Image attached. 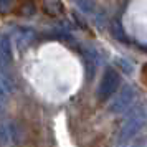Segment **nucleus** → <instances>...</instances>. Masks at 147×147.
Returning a JSON list of instances; mask_svg holds the SVG:
<instances>
[{
	"label": "nucleus",
	"instance_id": "nucleus-1",
	"mask_svg": "<svg viewBox=\"0 0 147 147\" xmlns=\"http://www.w3.org/2000/svg\"><path fill=\"white\" fill-rule=\"evenodd\" d=\"M147 124V109L146 106L142 107H134L131 113L127 114V119L119 131V144L127 142L134 139L137 134L142 131V127Z\"/></svg>",
	"mask_w": 147,
	"mask_h": 147
},
{
	"label": "nucleus",
	"instance_id": "nucleus-8",
	"mask_svg": "<svg viewBox=\"0 0 147 147\" xmlns=\"http://www.w3.org/2000/svg\"><path fill=\"white\" fill-rule=\"evenodd\" d=\"M8 137H10V134H8V129L3 124H0V146H7L8 144Z\"/></svg>",
	"mask_w": 147,
	"mask_h": 147
},
{
	"label": "nucleus",
	"instance_id": "nucleus-9",
	"mask_svg": "<svg viewBox=\"0 0 147 147\" xmlns=\"http://www.w3.org/2000/svg\"><path fill=\"white\" fill-rule=\"evenodd\" d=\"M113 33L116 35V36H117V38H119V40L122 41V43H124V41H127V36H126V33H124V30L121 28L119 23H114V27H113Z\"/></svg>",
	"mask_w": 147,
	"mask_h": 147
},
{
	"label": "nucleus",
	"instance_id": "nucleus-5",
	"mask_svg": "<svg viewBox=\"0 0 147 147\" xmlns=\"http://www.w3.org/2000/svg\"><path fill=\"white\" fill-rule=\"evenodd\" d=\"M33 38H35L33 30H30V28H18V30H17V35H15L17 48H18V50H25V48L33 41Z\"/></svg>",
	"mask_w": 147,
	"mask_h": 147
},
{
	"label": "nucleus",
	"instance_id": "nucleus-6",
	"mask_svg": "<svg viewBox=\"0 0 147 147\" xmlns=\"http://www.w3.org/2000/svg\"><path fill=\"white\" fill-rule=\"evenodd\" d=\"M43 7L47 10L48 15H51V17H56V15L63 13V3H61L60 0H45L43 2Z\"/></svg>",
	"mask_w": 147,
	"mask_h": 147
},
{
	"label": "nucleus",
	"instance_id": "nucleus-13",
	"mask_svg": "<svg viewBox=\"0 0 147 147\" xmlns=\"http://www.w3.org/2000/svg\"><path fill=\"white\" fill-rule=\"evenodd\" d=\"M2 111H3V104H2V98H0V114H2Z\"/></svg>",
	"mask_w": 147,
	"mask_h": 147
},
{
	"label": "nucleus",
	"instance_id": "nucleus-10",
	"mask_svg": "<svg viewBox=\"0 0 147 147\" xmlns=\"http://www.w3.org/2000/svg\"><path fill=\"white\" fill-rule=\"evenodd\" d=\"M122 147H146V140L144 139H139V140H127V142H124V146Z\"/></svg>",
	"mask_w": 147,
	"mask_h": 147
},
{
	"label": "nucleus",
	"instance_id": "nucleus-2",
	"mask_svg": "<svg viewBox=\"0 0 147 147\" xmlns=\"http://www.w3.org/2000/svg\"><path fill=\"white\" fill-rule=\"evenodd\" d=\"M121 84V76L119 73L114 69V68H107L102 78L99 81V86H98V99L99 101H107L113 96L117 88Z\"/></svg>",
	"mask_w": 147,
	"mask_h": 147
},
{
	"label": "nucleus",
	"instance_id": "nucleus-11",
	"mask_svg": "<svg viewBox=\"0 0 147 147\" xmlns=\"http://www.w3.org/2000/svg\"><path fill=\"white\" fill-rule=\"evenodd\" d=\"M12 3H13V0H0V12L2 13L8 12L10 7H12Z\"/></svg>",
	"mask_w": 147,
	"mask_h": 147
},
{
	"label": "nucleus",
	"instance_id": "nucleus-4",
	"mask_svg": "<svg viewBox=\"0 0 147 147\" xmlns=\"http://www.w3.org/2000/svg\"><path fill=\"white\" fill-rule=\"evenodd\" d=\"M12 63V47H10V40L8 36L2 35L0 36V68L5 69L10 66Z\"/></svg>",
	"mask_w": 147,
	"mask_h": 147
},
{
	"label": "nucleus",
	"instance_id": "nucleus-14",
	"mask_svg": "<svg viewBox=\"0 0 147 147\" xmlns=\"http://www.w3.org/2000/svg\"><path fill=\"white\" fill-rule=\"evenodd\" d=\"M146 147H147V142H146Z\"/></svg>",
	"mask_w": 147,
	"mask_h": 147
},
{
	"label": "nucleus",
	"instance_id": "nucleus-3",
	"mask_svg": "<svg viewBox=\"0 0 147 147\" xmlns=\"http://www.w3.org/2000/svg\"><path fill=\"white\" fill-rule=\"evenodd\" d=\"M134 101H136V89L132 86H124L121 89V93L116 96V99L111 102L109 111L114 114L119 113H127L132 107Z\"/></svg>",
	"mask_w": 147,
	"mask_h": 147
},
{
	"label": "nucleus",
	"instance_id": "nucleus-12",
	"mask_svg": "<svg viewBox=\"0 0 147 147\" xmlns=\"http://www.w3.org/2000/svg\"><path fill=\"white\" fill-rule=\"evenodd\" d=\"M117 65H121L122 66V69H126V73H132V65L129 63L127 60H117Z\"/></svg>",
	"mask_w": 147,
	"mask_h": 147
},
{
	"label": "nucleus",
	"instance_id": "nucleus-7",
	"mask_svg": "<svg viewBox=\"0 0 147 147\" xmlns=\"http://www.w3.org/2000/svg\"><path fill=\"white\" fill-rule=\"evenodd\" d=\"M74 2H76V5L80 7V10L83 13H86V15L96 13V3L93 0H74Z\"/></svg>",
	"mask_w": 147,
	"mask_h": 147
}]
</instances>
